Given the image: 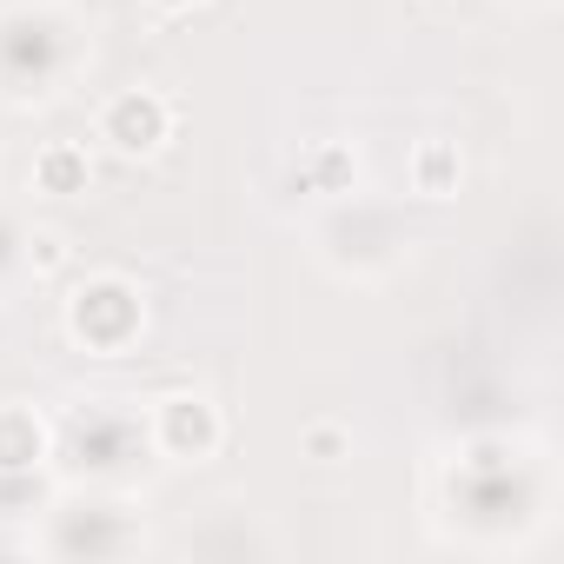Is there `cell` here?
<instances>
[{
  "mask_svg": "<svg viewBox=\"0 0 564 564\" xmlns=\"http://www.w3.org/2000/svg\"><path fill=\"white\" fill-rule=\"evenodd\" d=\"M432 8H445V0H432Z\"/></svg>",
  "mask_w": 564,
  "mask_h": 564,
  "instance_id": "8fae6325",
  "label": "cell"
},
{
  "mask_svg": "<svg viewBox=\"0 0 564 564\" xmlns=\"http://www.w3.org/2000/svg\"><path fill=\"white\" fill-rule=\"evenodd\" d=\"M147 8H160V14H193L199 0H147Z\"/></svg>",
  "mask_w": 564,
  "mask_h": 564,
  "instance_id": "30bf717a",
  "label": "cell"
},
{
  "mask_svg": "<svg viewBox=\"0 0 564 564\" xmlns=\"http://www.w3.org/2000/svg\"><path fill=\"white\" fill-rule=\"evenodd\" d=\"M458 180H465L458 140H419V147H412V193H419V199H452Z\"/></svg>",
  "mask_w": 564,
  "mask_h": 564,
  "instance_id": "5b68a950",
  "label": "cell"
},
{
  "mask_svg": "<svg viewBox=\"0 0 564 564\" xmlns=\"http://www.w3.org/2000/svg\"><path fill=\"white\" fill-rule=\"evenodd\" d=\"M87 180H94V166H87V147H80V140H47V147L34 153V186H41V193L74 199V193H87Z\"/></svg>",
  "mask_w": 564,
  "mask_h": 564,
  "instance_id": "277c9868",
  "label": "cell"
},
{
  "mask_svg": "<svg viewBox=\"0 0 564 564\" xmlns=\"http://www.w3.org/2000/svg\"><path fill=\"white\" fill-rule=\"evenodd\" d=\"M100 140L127 160H147L173 140V100L153 94V87H120L107 107H100Z\"/></svg>",
  "mask_w": 564,
  "mask_h": 564,
  "instance_id": "7a4b0ae2",
  "label": "cell"
},
{
  "mask_svg": "<svg viewBox=\"0 0 564 564\" xmlns=\"http://www.w3.org/2000/svg\"><path fill=\"white\" fill-rule=\"evenodd\" d=\"M306 180H319V193H346L359 180V160L346 147H313L306 153Z\"/></svg>",
  "mask_w": 564,
  "mask_h": 564,
  "instance_id": "52a82bcc",
  "label": "cell"
},
{
  "mask_svg": "<svg viewBox=\"0 0 564 564\" xmlns=\"http://www.w3.org/2000/svg\"><path fill=\"white\" fill-rule=\"evenodd\" d=\"M153 445H160L166 458H180V465H199V458H213V452L226 445V419H219L213 399L173 392V399H160V412H153Z\"/></svg>",
  "mask_w": 564,
  "mask_h": 564,
  "instance_id": "3957f363",
  "label": "cell"
},
{
  "mask_svg": "<svg viewBox=\"0 0 564 564\" xmlns=\"http://www.w3.org/2000/svg\"><path fill=\"white\" fill-rule=\"evenodd\" d=\"M28 265H34V272H61V265H67V239H61L54 226L28 232Z\"/></svg>",
  "mask_w": 564,
  "mask_h": 564,
  "instance_id": "9c48e42d",
  "label": "cell"
},
{
  "mask_svg": "<svg viewBox=\"0 0 564 564\" xmlns=\"http://www.w3.org/2000/svg\"><path fill=\"white\" fill-rule=\"evenodd\" d=\"M140 326H147L140 293L127 286V279H113V272L87 279V286L67 300V333H74L87 352H120V346H133Z\"/></svg>",
  "mask_w": 564,
  "mask_h": 564,
  "instance_id": "6da1fadb",
  "label": "cell"
},
{
  "mask_svg": "<svg viewBox=\"0 0 564 564\" xmlns=\"http://www.w3.org/2000/svg\"><path fill=\"white\" fill-rule=\"evenodd\" d=\"M300 452L319 458V465H339V458H352V432H346L339 419H313V425L300 432Z\"/></svg>",
  "mask_w": 564,
  "mask_h": 564,
  "instance_id": "ba28073f",
  "label": "cell"
},
{
  "mask_svg": "<svg viewBox=\"0 0 564 564\" xmlns=\"http://www.w3.org/2000/svg\"><path fill=\"white\" fill-rule=\"evenodd\" d=\"M47 458V425L28 405H0V471H34Z\"/></svg>",
  "mask_w": 564,
  "mask_h": 564,
  "instance_id": "8992f818",
  "label": "cell"
}]
</instances>
